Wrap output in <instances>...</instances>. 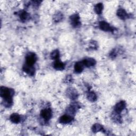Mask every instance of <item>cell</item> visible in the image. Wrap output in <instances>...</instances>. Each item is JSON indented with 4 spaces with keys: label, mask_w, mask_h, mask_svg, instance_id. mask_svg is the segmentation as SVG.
<instances>
[{
    "label": "cell",
    "mask_w": 136,
    "mask_h": 136,
    "mask_svg": "<svg viewBox=\"0 0 136 136\" xmlns=\"http://www.w3.org/2000/svg\"><path fill=\"white\" fill-rule=\"evenodd\" d=\"M117 14L118 16H119V18L122 19H126L128 16V14L127 13L126 11L122 9H120L118 10Z\"/></svg>",
    "instance_id": "11"
},
{
    "label": "cell",
    "mask_w": 136,
    "mask_h": 136,
    "mask_svg": "<svg viewBox=\"0 0 136 136\" xmlns=\"http://www.w3.org/2000/svg\"><path fill=\"white\" fill-rule=\"evenodd\" d=\"M23 70L25 72L30 76L33 75L34 73H35V69H34L33 66H30L26 64L23 67Z\"/></svg>",
    "instance_id": "9"
},
{
    "label": "cell",
    "mask_w": 136,
    "mask_h": 136,
    "mask_svg": "<svg viewBox=\"0 0 136 136\" xmlns=\"http://www.w3.org/2000/svg\"><path fill=\"white\" fill-rule=\"evenodd\" d=\"M82 63L84 65L86 66L87 67H89V66H94L95 64H96V61L94 59H91V58H89V59H84L83 62Z\"/></svg>",
    "instance_id": "8"
},
{
    "label": "cell",
    "mask_w": 136,
    "mask_h": 136,
    "mask_svg": "<svg viewBox=\"0 0 136 136\" xmlns=\"http://www.w3.org/2000/svg\"><path fill=\"white\" fill-rule=\"evenodd\" d=\"M83 63L82 62H77L76 63L75 65V71L77 73H80L82 71L83 69Z\"/></svg>",
    "instance_id": "13"
},
{
    "label": "cell",
    "mask_w": 136,
    "mask_h": 136,
    "mask_svg": "<svg viewBox=\"0 0 136 136\" xmlns=\"http://www.w3.org/2000/svg\"><path fill=\"white\" fill-rule=\"evenodd\" d=\"M99 27L102 30L105 31H111L113 30V29L110 25L105 21H101L100 22Z\"/></svg>",
    "instance_id": "5"
},
{
    "label": "cell",
    "mask_w": 136,
    "mask_h": 136,
    "mask_svg": "<svg viewBox=\"0 0 136 136\" xmlns=\"http://www.w3.org/2000/svg\"><path fill=\"white\" fill-rule=\"evenodd\" d=\"M103 129V127L99 124H95L93 127V131L94 132H97L102 131Z\"/></svg>",
    "instance_id": "16"
},
{
    "label": "cell",
    "mask_w": 136,
    "mask_h": 136,
    "mask_svg": "<svg viewBox=\"0 0 136 136\" xmlns=\"http://www.w3.org/2000/svg\"><path fill=\"white\" fill-rule=\"evenodd\" d=\"M10 118V120L11 121V122L13 123H18L20 121V115L16 113L12 114L11 115Z\"/></svg>",
    "instance_id": "10"
},
{
    "label": "cell",
    "mask_w": 136,
    "mask_h": 136,
    "mask_svg": "<svg viewBox=\"0 0 136 136\" xmlns=\"http://www.w3.org/2000/svg\"><path fill=\"white\" fill-rule=\"evenodd\" d=\"M65 65L64 63H63L62 62L57 60L55 61V62L54 64V69L58 70H62L64 69Z\"/></svg>",
    "instance_id": "12"
},
{
    "label": "cell",
    "mask_w": 136,
    "mask_h": 136,
    "mask_svg": "<svg viewBox=\"0 0 136 136\" xmlns=\"http://www.w3.org/2000/svg\"><path fill=\"white\" fill-rule=\"evenodd\" d=\"M60 53L58 50H55L50 54V58L53 60H57L59 58Z\"/></svg>",
    "instance_id": "17"
},
{
    "label": "cell",
    "mask_w": 136,
    "mask_h": 136,
    "mask_svg": "<svg viewBox=\"0 0 136 136\" xmlns=\"http://www.w3.org/2000/svg\"><path fill=\"white\" fill-rule=\"evenodd\" d=\"M41 116L46 120H48L52 117V111L50 109H45L41 111Z\"/></svg>",
    "instance_id": "3"
},
{
    "label": "cell",
    "mask_w": 136,
    "mask_h": 136,
    "mask_svg": "<svg viewBox=\"0 0 136 136\" xmlns=\"http://www.w3.org/2000/svg\"><path fill=\"white\" fill-rule=\"evenodd\" d=\"M26 65L32 66L33 64L36 61V56L35 54L33 53H29L26 56Z\"/></svg>",
    "instance_id": "2"
},
{
    "label": "cell",
    "mask_w": 136,
    "mask_h": 136,
    "mask_svg": "<svg viewBox=\"0 0 136 136\" xmlns=\"http://www.w3.org/2000/svg\"><path fill=\"white\" fill-rule=\"evenodd\" d=\"M126 103L123 101H121L118 103L114 107V110L117 113H120L125 108Z\"/></svg>",
    "instance_id": "4"
},
{
    "label": "cell",
    "mask_w": 136,
    "mask_h": 136,
    "mask_svg": "<svg viewBox=\"0 0 136 136\" xmlns=\"http://www.w3.org/2000/svg\"><path fill=\"white\" fill-rule=\"evenodd\" d=\"M20 18L22 20H26L29 17V15L27 12L25 11H22L19 14Z\"/></svg>",
    "instance_id": "18"
},
{
    "label": "cell",
    "mask_w": 136,
    "mask_h": 136,
    "mask_svg": "<svg viewBox=\"0 0 136 136\" xmlns=\"http://www.w3.org/2000/svg\"><path fill=\"white\" fill-rule=\"evenodd\" d=\"M103 6L101 3L97 4L95 7V11L97 14H100L103 11Z\"/></svg>",
    "instance_id": "14"
},
{
    "label": "cell",
    "mask_w": 136,
    "mask_h": 136,
    "mask_svg": "<svg viewBox=\"0 0 136 136\" xmlns=\"http://www.w3.org/2000/svg\"><path fill=\"white\" fill-rule=\"evenodd\" d=\"M87 98L90 101H95L97 99V96L96 94L93 92H89L87 95Z\"/></svg>",
    "instance_id": "15"
},
{
    "label": "cell",
    "mask_w": 136,
    "mask_h": 136,
    "mask_svg": "<svg viewBox=\"0 0 136 136\" xmlns=\"http://www.w3.org/2000/svg\"><path fill=\"white\" fill-rule=\"evenodd\" d=\"M0 94L2 97H3L6 101L8 104H11L12 103V96L13 94L12 93V90L6 88L2 87L1 88Z\"/></svg>",
    "instance_id": "1"
},
{
    "label": "cell",
    "mask_w": 136,
    "mask_h": 136,
    "mask_svg": "<svg viewBox=\"0 0 136 136\" xmlns=\"http://www.w3.org/2000/svg\"><path fill=\"white\" fill-rule=\"evenodd\" d=\"M71 24L72 25L75 27H77L80 25V21H79V16L78 14H74L72 15L70 18Z\"/></svg>",
    "instance_id": "6"
},
{
    "label": "cell",
    "mask_w": 136,
    "mask_h": 136,
    "mask_svg": "<svg viewBox=\"0 0 136 136\" xmlns=\"http://www.w3.org/2000/svg\"><path fill=\"white\" fill-rule=\"evenodd\" d=\"M72 120V118L69 115H63L60 118L59 121L61 123L66 124L71 122Z\"/></svg>",
    "instance_id": "7"
}]
</instances>
